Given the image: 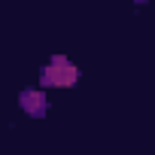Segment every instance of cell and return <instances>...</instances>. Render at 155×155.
Returning a JSON list of instances; mask_svg holds the SVG:
<instances>
[{
  "label": "cell",
  "mask_w": 155,
  "mask_h": 155,
  "mask_svg": "<svg viewBox=\"0 0 155 155\" xmlns=\"http://www.w3.org/2000/svg\"><path fill=\"white\" fill-rule=\"evenodd\" d=\"M79 79V67L73 61H67L64 55H55L46 67H43V85H55V88H67Z\"/></svg>",
  "instance_id": "obj_1"
},
{
  "label": "cell",
  "mask_w": 155,
  "mask_h": 155,
  "mask_svg": "<svg viewBox=\"0 0 155 155\" xmlns=\"http://www.w3.org/2000/svg\"><path fill=\"white\" fill-rule=\"evenodd\" d=\"M18 107H21L28 116L40 119V116H46V110H49V101H46V94H43L40 88H25V91L18 94Z\"/></svg>",
  "instance_id": "obj_2"
}]
</instances>
